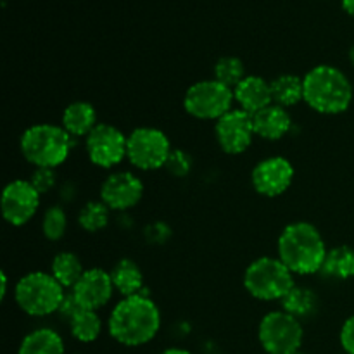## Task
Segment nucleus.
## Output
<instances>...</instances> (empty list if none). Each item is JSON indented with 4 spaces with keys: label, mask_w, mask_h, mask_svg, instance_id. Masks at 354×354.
Instances as JSON below:
<instances>
[{
    "label": "nucleus",
    "mask_w": 354,
    "mask_h": 354,
    "mask_svg": "<svg viewBox=\"0 0 354 354\" xmlns=\"http://www.w3.org/2000/svg\"><path fill=\"white\" fill-rule=\"evenodd\" d=\"M161 328V311L144 294L123 297L113 308L107 320L109 335L121 346L140 348L149 344Z\"/></svg>",
    "instance_id": "nucleus-1"
},
{
    "label": "nucleus",
    "mask_w": 354,
    "mask_h": 354,
    "mask_svg": "<svg viewBox=\"0 0 354 354\" xmlns=\"http://www.w3.org/2000/svg\"><path fill=\"white\" fill-rule=\"evenodd\" d=\"M327 252L320 230L308 221L287 225L277 241V258L294 275H315L322 272Z\"/></svg>",
    "instance_id": "nucleus-2"
},
{
    "label": "nucleus",
    "mask_w": 354,
    "mask_h": 354,
    "mask_svg": "<svg viewBox=\"0 0 354 354\" xmlns=\"http://www.w3.org/2000/svg\"><path fill=\"white\" fill-rule=\"evenodd\" d=\"M304 102L320 114H342L353 102V85L346 73L330 64L311 68L303 78Z\"/></svg>",
    "instance_id": "nucleus-3"
},
{
    "label": "nucleus",
    "mask_w": 354,
    "mask_h": 354,
    "mask_svg": "<svg viewBox=\"0 0 354 354\" xmlns=\"http://www.w3.org/2000/svg\"><path fill=\"white\" fill-rule=\"evenodd\" d=\"M71 138V135L57 124H33L21 135V154L35 168L55 169L69 158Z\"/></svg>",
    "instance_id": "nucleus-4"
},
{
    "label": "nucleus",
    "mask_w": 354,
    "mask_h": 354,
    "mask_svg": "<svg viewBox=\"0 0 354 354\" xmlns=\"http://www.w3.org/2000/svg\"><path fill=\"white\" fill-rule=\"evenodd\" d=\"M64 290L52 273L31 272L17 280L14 301L28 317H48L59 313L66 297Z\"/></svg>",
    "instance_id": "nucleus-5"
},
{
    "label": "nucleus",
    "mask_w": 354,
    "mask_h": 354,
    "mask_svg": "<svg viewBox=\"0 0 354 354\" xmlns=\"http://www.w3.org/2000/svg\"><path fill=\"white\" fill-rule=\"evenodd\" d=\"M294 286V273L272 256L254 259L244 272V289L259 301H282Z\"/></svg>",
    "instance_id": "nucleus-6"
},
{
    "label": "nucleus",
    "mask_w": 354,
    "mask_h": 354,
    "mask_svg": "<svg viewBox=\"0 0 354 354\" xmlns=\"http://www.w3.org/2000/svg\"><path fill=\"white\" fill-rule=\"evenodd\" d=\"M258 341L266 354H296L304 341L303 324L283 310L270 311L259 322Z\"/></svg>",
    "instance_id": "nucleus-7"
},
{
    "label": "nucleus",
    "mask_w": 354,
    "mask_h": 354,
    "mask_svg": "<svg viewBox=\"0 0 354 354\" xmlns=\"http://www.w3.org/2000/svg\"><path fill=\"white\" fill-rule=\"evenodd\" d=\"M235 95L230 86L218 80H201L187 88L183 95V107L197 120H214L234 109Z\"/></svg>",
    "instance_id": "nucleus-8"
},
{
    "label": "nucleus",
    "mask_w": 354,
    "mask_h": 354,
    "mask_svg": "<svg viewBox=\"0 0 354 354\" xmlns=\"http://www.w3.org/2000/svg\"><path fill=\"white\" fill-rule=\"evenodd\" d=\"M171 144L165 131L152 127L135 128L127 140V159L142 171L165 168Z\"/></svg>",
    "instance_id": "nucleus-9"
},
{
    "label": "nucleus",
    "mask_w": 354,
    "mask_h": 354,
    "mask_svg": "<svg viewBox=\"0 0 354 354\" xmlns=\"http://www.w3.org/2000/svg\"><path fill=\"white\" fill-rule=\"evenodd\" d=\"M127 140L120 128L109 123H99L85 137V149L90 162L99 168L111 169L127 158Z\"/></svg>",
    "instance_id": "nucleus-10"
},
{
    "label": "nucleus",
    "mask_w": 354,
    "mask_h": 354,
    "mask_svg": "<svg viewBox=\"0 0 354 354\" xmlns=\"http://www.w3.org/2000/svg\"><path fill=\"white\" fill-rule=\"evenodd\" d=\"M40 192L30 180H12L2 190V216L12 227H23L37 214Z\"/></svg>",
    "instance_id": "nucleus-11"
},
{
    "label": "nucleus",
    "mask_w": 354,
    "mask_h": 354,
    "mask_svg": "<svg viewBox=\"0 0 354 354\" xmlns=\"http://www.w3.org/2000/svg\"><path fill=\"white\" fill-rule=\"evenodd\" d=\"M252 116L242 109L228 111L214 124V137L221 151L227 154H242L248 151L254 138Z\"/></svg>",
    "instance_id": "nucleus-12"
},
{
    "label": "nucleus",
    "mask_w": 354,
    "mask_h": 354,
    "mask_svg": "<svg viewBox=\"0 0 354 354\" xmlns=\"http://www.w3.org/2000/svg\"><path fill=\"white\" fill-rule=\"evenodd\" d=\"M294 166L282 156H272L252 168L251 182L258 194L265 197L282 196L294 180Z\"/></svg>",
    "instance_id": "nucleus-13"
},
{
    "label": "nucleus",
    "mask_w": 354,
    "mask_h": 354,
    "mask_svg": "<svg viewBox=\"0 0 354 354\" xmlns=\"http://www.w3.org/2000/svg\"><path fill=\"white\" fill-rule=\"evenodd\" d=\"M144 196V183L135 173H111L100 185V201L111 211H127L140 203Z\"/></svg>",
    "instance_id": "nucleus-14"
},
{
    "label": "nucleus",
    "mask_w": 354,
    "mask_h": 354,
    "mask_svg": "<svg viewBox=\"0 0 354 354\" xmlns=\"http://www.w3.org/2000/svg\"><path fill=\"white\" fill-rule=\"evenodd\" d=\"M114 290L116 289H114L109 272L102 268H90L85 270L82 279L71 289V294L78 301L80 306L97 311L109 303Z\"/></svg>",
    "instance_id": "nucleus-15"
},
{
    "label": "nucleus",
    "mask_w": 354,
    "mask_h": 354,
    "mask_svg": "<svg viewBox=\"0 0 354 354\" xmlns=\"http://www.w3.org/2000/svg\"><path fill=\"white\" fill-rule=\"evenodd\" d=\"M234 95L235 102L239 104V109L245 111L251 116L273 104L272 86L265 78L258 75L245 76L234 88Z\"/></svg>",
    "instance_id": "nucleus-16"
},
{
    "label": "nucleus",
    "mask_w": 354,
    "mask_h": 354,
    "mask_svg": "<svg viewBox=\"0 0 354 354\" xmlns=\"http://www.w3.org/2000/svg\"><path fill=\"white\" fill-rule=\"evenodd\" d=\"M252 124H254V133L258 137H261L263 140L275 142L289 133L290 127H292V118L286 107L270 104L268 107L252 116Z\"/></svg>",
    "instance_id": "nucleus-17"
},
{
    "label": "nucleus",
    "mask_w": 354,
    "mask_h": 354,
    "mask_svg": "<svg viewBox=\"0 0 354 354\" xmlns=\"http://www.w3.org/2000/svg\"><path fill=\"white\" fill-rule=\"evenodd\" d=\"M97 124L95 107L86 100H76L62 111L61 127L71 137H86Z\"/></svg>",
    "instance_id": "nucleus-18"
},
{
    "label": "nucleus",
    "mask_w": 354,
    "mask_h": 354,
    "mask_svg": "<svg viewBox=\"0 0 354 354\" xmlns=\"http://www.w3.org/2000/svg\"><path fill=\"white\" fill-rule=\"evenodd\" d=\"M17 354H66L64 341L54 328H35L21 341Z\"/></svg>",
    "instance_id": "nucleus-19"
},
{
    "label": "nucleus",
    "mask_w": 354,
    "mask_h": 354,
    "mask_svg": "<svg viewBox=\"0 0 354 354\" xmlns=\"http://www.w3.org/2000/svg\"><path fill=\"white\" fill-rule=\"evenodd\" d=\"M113 286L123 297L137 296L144 287V275L140 266L131 259H120L111 270Z\"/></svg>",
    "instance_id": "nucleus-20"
},
{
    "label": "nucleus",
    "mask_w": 354,
    "mask_h": 354,
    "mask_svg": "<svg viewBox=\"0 0 354 354\" xmlns=\"http://www.w3.org/2000/svg\"><path fill=\"white\" fill-rule=\"evenodd\" d=\"M66 320L69 324L71 335L82 344H90V342L97 341L102 332V322H100L97 311L93 310L80 306Z\"/></svg>",
    "instance_id": "nucleus-21"
},
{
    "label": "nucleus",
    "mask_w": 354,
    "mask_h": 354,
    "mask_svg": "<svg viewBox=\"0 0 354 354\" xmlns=\"http://www.w3.org/2000/svg\"><path fill=\"white\" fill-rule=\"evenodd\" d=\"M272 86V99L273 104L282 107H292L304 100V85L303 78L297 75H280L273 82Z\"/></svg>",
    "instance_id": "nucleus-22"
},
{
    "label": "nucleus",
    "mask_w": 354,
    "mask_h": 354,
    "mask_svg": "<svg viewBox=\"0 0 354 354\" xmlns=\"http://www.w3.org/2000/svg\"><path fill=\"white\" fill-rule=\"evenodd\" d=\"M50 273L64 289H73L82 275L85 273L83 263L75 252H59L54 256L50 265Z\"/></svg>",
    "instance_id": "nucleus-23"
},
{
    "label": "nucleus",
    "mask_w": 354,
    "mask_h": 354,
    "mask_svg": "<svg viewBox=\"0 0 354 354\" xmlns=\"http://www.w3.org/2000/svg\"><path fill=\"white\" fill-rule=\"evenodd\" d=\"M325 277L348 280L354 277V249L349 245H337L325 256L322 272Z\"/></svg>",
    "instance_id": "nucleus-24"
},
{
    "label": "nucleus",
    "mask_w": 354,
    "mask_h": 354,
    "mask_svg": "<svg viewBox=\"0 0 354 354\" xmlns=\"http://www.w3.org/2000/svg\"><path fill=\"white\" fill-rule=\"evenodd\" d=\"M318 308V296L308 287L294 286L282 299V310L292 317L303 318L311 317Z\"/></svg>",
    "instance_id": "nucleus-25"
},
{
    "label": "nucleus",
    "mask_w": 354,
    "mask_h": 354,
    "mask_svg": "<svg viewBox=\"0 0 354 354\" xmlns=\"http://www.w3.org/2000/svg\"><path fill=\"white\" fill-rule=\"evenodd\" d=\"M109 211L111 209L102 201H90L82 207L78 214L80 227L90 234L102 230L109 223Z\"/></svg>",
    "instance_id": "nucleus-26"
},
{
    "label": "nucleus",
    "mask_w": 354,
    "mask_h": 354,
    "mask_svg": "<svg viewBox=\"0 0 354 354\" xmlns=\"http://www.w3.org/2000/svg\"><path fill=\"white\" fill-rule=\"evenodd\" d=\"M245 68L244 62L235 55H227V57L218 59L214 64V80L221 82L223 85L230 86L232 90L245 78Z\"/></svg>",
    "instance_id": "nucleus-27"
},
{
    "label": "nucleus",
    "mask_w": 354,
    "mask_h": 354,
    "mask_svg": "<svg viewBox=\"0 0 354 354\" xmlns=\"http://www.w3.org/2000/svg\"><path fill=\"white\" fill-rule=\"evenodd\" d=\"M68 230V216L61 206H50L41 218V234L45 239L55 242L61 241Z\"/></svg>",
    "instance_id": "nucleus-28"
},
{
    "label": "nucleus",
    "mask_w": 354,
    "mask_h": 354,
    "mask_svg": "<svg viewBox=\"0 0 354 354\" xmlns=\"http://www.w3.org/2000/svg\"><path fill=\"white\" fill-rule=\"evenodd\" d=\"M166 169L171 173L173 176H178V178H183L190 173V168H192V161H190V156L183 151H171L168 161H166Z\"/></svg>",
    "instance_id": "nucleus-29"
},
{
    "label": "nucleus",
    "mask_w": 354,
    "mask_h": 354,
    "mask_svg": "<svg viewBox=\"0 0 354 354\" xmlns=\"http://www.w3.org/2000/svg\"><path fill=\"white\" fill-rule=\"evenodd\" d=\"M40 194L48 192L55 185V173L52 168H37L30 180Z\"/></svg>",
    "instance_id": "nucleus-30"
},
{
    "label": "nucleus",
    "mask_w": 354,
    "mask_h": 354,
    "mask_svg": "<svg viewBox=\"0 0 354 354\" xmlns=\"http://www.w3.org/2000/svg\"><path fill=\"white\" fill-rule=\"evenodd\" d=\"M339 342L344 349V354H354V315L342 324L341 332H339Z\"/></svg>",
    "instance_id": "nucleus-31"
},
{
    "label": "nucleus",
    "mask_w": 354,
    "mask_h": 354,
    "mask_svg": "<svg viewBox=\"0 0 354 354\" xmlns=\"http://www.w3.org/2000/svg\"><path fill=\"white\" fill-rule=\"evenodd\" d=\"M159 354H192V353H190L189 349H183V348H168Z\"/></svg>",
    "instance_id": "nucleus-32"
},
{
    "label": "nucleus",
    "mask_w": 354,
    "mask_h": 354,
    "mask_svg": "<svg viewBox=\"0 0 354 354\" xmlns=\"http://www.w3.org/2000/svg\"><path fill=\"white\" fill-rule=\"evenodd\" d=\"M342 7L349 16L354 17V0H342Z\"/></svg>",
    "instance_id": "nucleus-33"
},
{
    "label": "nucleus",
    "mask_w": 354,
    "mask_h": 354,
    "mask_svg": "<svg viewBox=\"0 0 354 354\" xmlns=\"http://www.w3.org/2000/svg\"><path fill=\"white\" fill-rule=\"evenodd\" d=\"M0 279H2V289H0V297H2V299H6V296H7V273H2V275H0Z\"/></svg>",
    "instance_id": "nucleus-34"
},
{
    "label": "nucleus",
    "mask_w": 354,
    "mask_h": 354,
    "mask_svg": "<svg viewBox=\"0 0 354 354\" xmlns=\"http://www.w3.org/2000/svg\"><path fill=\"white\" fill-rule=\"evenodd\" d=\"M349 61H351V64L354 66V45L349 48Z\"/></svg>",
    "instance_id": "nucleus-35"
},
{
    "label": "nucleus",
    "mask_w": 354,
    "mask_h": 354,
    "mask_svg": "<svg viewBox=\"0 0 354 354\" xmlns=\"http://www.w3.org/2000/svg\"><path fill=\"white\" fill-rule=\"evenodd\" d=\"M296 354H308V353H303V351H299V353H296Z\"/></svg>",
    "instance_id": "nucleus-36"
}]
</instances>
